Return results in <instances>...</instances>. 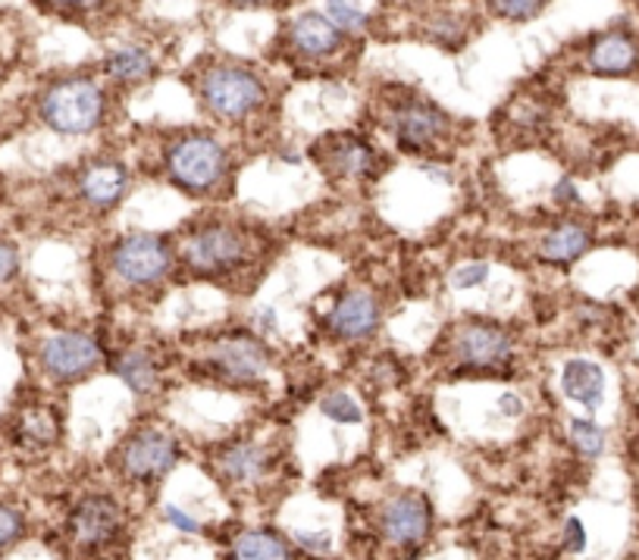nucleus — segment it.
Returning <instances> with one entry per match:
<instances>
[{
	"label": "nucleus",
	"mask_w": 639,
	"mask_h": 560,
	"mask_svg": "<svg viewBox=\"0 0 639 560\" xmlns=\"http://www.w3.org/2000/svg\"><path fill=\"white\" fill-rule=\"evenodd\" d=\"M167 173L172 186L207 198L220 191L229 176V154L214 135H182L167 151Z\"/></svg>",
	"instance_id": "1"
},
{
	"label": "nucleus",
	"mask_w": 639,
	"mask_h": 560,
	"mask_svg": "<svg viewBox=\"0 0 639 560\" xmlns=\"http://www.w3.org/2000/svg\"><path fill=\"white\" fill-rule=\"evenodd\" d=\"M107 98L91 79L56 81L41 98V119L60 135L94 132L104 119Z\"/></svg>",
	"instance_id": "2"
},
{
	"label": "nucleus",
	"mask_w": 639,
	"mask_h": 560,
	"mask_svg": "<svg viewBox=\"0 0 639 560\" xmlns=\"http://www.w3.org/2000/svg\"><path fill=\"white\" fill-rule=\"evenodd\" d=\"M201 101L214 116L239 123L267 101V85L248 66H214L201 79Z\"/></svg>",
	"instance_id": "3"
},
{
	"label": "nucleus",
	"mask_w": 639,
	"mask_h": 560,
	"mask_svg": "<svg viewBox=\"0 0 639 560\" xmlns=\"http://www.w3.org/2000/svg\"><path fill=\"white\" fill-rule=\"evenodd\" d=\"M111 269L119 282H126L132 289H151L169 276L172 247L161 236H144V232L126 236L113 244Z\"/></svg>",
	"instance_id": "4"
},
{
	"label": "nucleus",
	"mask_w": 639,
	"mask_h": 560,
	"mask_svg": "<svg viewBox=\"0 0 639 560\" xmlns=\"http://www.w3.org/2000/svg\"><path fill=\"white\" fill-rule=\"evenodd\" d=\"M182 254L192 272L222 276V272H235L245 267L248 239L235 226L210 222V226H201L195 236H189V241L182 244Z\"/></svg>",
	"instance_id": "5"
},
{
	"label": "nucleus",
	"mask_w": 639,
	"mask_h": 560,
	"mask_svg": "<svg viewBox=\"0 0 639 560\" xmlns=\"http://www.w3.org/2000/svg\"><path fill=\"white\" fill-rule=\"evenodd\" d=\"M455 357L464 370L473 373H496L511 367L514 360V339L499 322L473 320L458 329L455 339Z\"/></svg>",
	"instance_id": "6"
},
{
	"label": "nucleus",
	"mask_w": 639,
	"mask_h": 560,
	"mask_svg": "<svg viewBox=\"0 0 639 560\" xmlns=\"http://www.w3.org/2000/svg\"><path fill=\"white\" fill-rule=\"evenodd\" d=\"M179 463V442L164 429H141L119 454V467L129 480L157 482Z\"/></svg>",
	"instance_id": "7"
},
{
	"label": "nucleus",
	"mask_w": 639,
	"mask_h": 560,
	"mask_svg": "<svg viewBox=\"0 0 639 560\" xmlns=\"http://www.w3.org/2000/svg\"><path fill=\"white\" fill-rule=\"evenodd\" d=\"M101 360H104V347L85 332H56L41 345V367L60 382L82 379L91 370H98Z\"/></svg>",
	"instance_id": "8"
},
{
	"label": "nucleus",
	"mask_w": 639,
	"mask_h": 560,
	"mask_svg": "<svg viewBox=\"0 0 639 560\" xmlns=\"http://www.w3.org/2000/svg\"><path fill=\"white\" fill-rule=\"evenodd\" d=\"M451 119L430 101H405L392 113V132L401 151H430L448 135Z\"/></svg>",
	"instance_id": "9"
},
{
	"label": "nucleus",
	"mask_w": 639,
	"mask_h": 560,
	"mask_svg": "<svg viewBox=\"0 0 639 560\" xmlns=\"http://www.w3.org/2000/svg\"><path fill=\"white\" fill-rule=\"evenodd\" d=\"M380 530L386 535V542L398 548H418L433 530V507L418 492H405L386 501L380 513Z\"/></svg>",
	"instance_id": "10"
},
{
	"label": "nucleus",
	"mask_w": 639,
	"mask_h": 560,
	"mask_svg": "<svg viewBox=\"0 0 639 560\" xmlns=\"http://www.w3.org/2000/svg\"><path fill=\"white\" fill-rule=\"evenodd\" d=\"M123 530V507L111 495H88L69 513V535L85 548L111 545Z\"/></svg>",
	"instance_id": "11"
},
{
	"label": "nucleus",
	"mask_w": 639,
	"mask_h": 560,
	"mask_svg": "<svg viewBox=\"0 0 639 560\" xmlns=\"http://www.w3.org/2000/svg\"><path fill=\"white\" fill-rule=\"evenodd\" d=\"M210 367L226 379L254 382L270 370V354L257 339L232 335V339H222L220 345L210 351Z\"/></svg>",
	"instance_id": "12"
},
{
	"label": "nucleus",
	"mask_w": 639,
	"mask_h": 560,
	"mask_svg": "<svg viewBox=\"0 0 639 560\" xmlns=\"http://www.w3.org/2000/svg\"><path fill=\"white\" fill-rule=\"evenodd\" d=\"M380 320H383L380 301L370 292H348L345 297H338L333 314L327 317L335 339H345V342L370 339L380 329Z\"/></svg>",
	"instance_id": "13"
},
{
	"label": "nucleus",
	"mask_w": 639,
	"mask_h": 560,
	"mask_svg": "<svg viewBox=\"0 0 639 560\" xmlns=\"http://www.w3.org/2000/svg\"><path fill=\"white\" fill-rule=\"evenodd\" d=\"M289 41H292V48L302 56L327 60V56L342 51L345 31L335 26L330 16H323V13H305V16H298L292 23V28H289Z\"/></svg>",
	"instance_id": "14"
},
{
	"label": "nucleus",
	"mask_w": 639,
	"mask_h": 560,
	"mask_svg": "<svg viewBox=\"0 0 639 560\" xmlns=\"http://www.w3.org/2000/svg\"><path fill=\"white\" fill-rule=\"evenodd\" d=\"M586 63L596 76H630L639 63L637 41L627 31H605L589 44Z\"/></svg>",
	"instance_id": "15"
},
{
	"label": "nucleus",
	"mask_w": 639,
	"mask_h": 560,
	"mask_svg": "<svg viewBox=\"0 0 639 560\" xmlns=\"http://www.w3.org/2000/svg\"><path fill=\"white\" fill-rule=\"evenodd\" d=\"M320 157V154H317ZM323 166H330L335 176L342 179H361V176H370L373 166H376V151L363 141V138H355V135H338V138H330L323 144Z\"/></svg>",
	"instance_id": "16"
},
{
	"label": "nucleus",
	"mask_w": 639,
	"mask_h": 560,
	"mask_svg": "<svg viewBox=\"0 0 639 560\" xmlns=\"http://www.w3.org/2000/svg\"><path fill=\"white\" fill-rule=\"evenodd\" d=\"M129 188V169L116 161L91 163L79 179V194L91 207H113Z\"/></svg>",
	"instance_id": "17"
},
{
	"label": "nucleus",
	"mask_w": 639,
	"mask_h": 560,
	"mask_svg": "<svg viewBox=\"0 0 639 560\" xmlns=\"http://www.w3.org/2000/svg\"><path fill=\"white\" fill-rule=\"evenodd\" d=\"M561 392L567 400H577L584 404L586 410H599L602 400H605V373L599 364L592 360H567L564 370H561Z\"/></svg>",
	"instance_id": "18"
},
{
	"label": "nucleus",
	"mask_w": 639,
	"mask_h": 560,
	"mask_svg": "<svg viewBox=\"0 0 639 560\" xmlns=\"http://www.w3.org/2000/svg\"><path fill=\"white\" fill-rule=\"evenodd\" d=\"M592 247V236L580 222H558L539 241V257L552 267H571Z\"/></svg>",
	"instance_id": "19"
},
{
	"label": "nucleus",
	"mask_w": 639,
	"mask_h": 560,
	"mask_svg": "<svg viewBox=\"0 0 639 560\" xmlns=\"http://www.w3.org/2000/svg\"><path fill=\"white\" fill-rule=\"evenodd\" d=\"M217 467L226 480L239 482V485H251V482L264 480L270 470V454L264 451L254 442H235L217 457Z\"/></svg>",
	"instance_id": "20"
},
{
	"label": "nucleus",
	"mask_w": 639,
	"mask_h": 560,
	"mask_svg": "<svg viewBox=\"0 0 639 560\" xmlns=\"http://www.w3.org/2000/svg\"><path fill=\"white\" fill-rule=\"evenodd\" d=\"M113 373L119 376L136 395H148V392H154V385H157V364L151 360L148 351H126V354L116 360Z\"/></svg>",
	"instance_id": "21"
},
{
	"label": "nucleus",
	"mask_w": 639,
	"mask_h": 560,
	"mask_svg": "<svg viewBox=\"0 0 639 560\" xmlns=\"http://www.w3.org/2000/svg\"><path fill=\"white\" fill-rule=\"evenodd\" d=\"M232 555L251 560H277L289 558L292 548H289V542L282 535L270 533V530H251V533H242L232 542Z\"/></svg>",
	"instance_id": "22"
},
{
	"label": "nucleus",
	"mask_w": 639,
	"mask_h": 560,
	"mask_svg": "<svg viewBox=\"0 0 639 560\" xmlns=\"http://www.w3.org/2000/svg\"><path fill=\"white\" fill-rule=\"evenodd\" d=\"M104 69H107V76L116 81H141L154 73V60H151V54H148L144 48L129 44V48H116V51L107 56Z\"/></svg>",
	"instance_id": "23"
},
{
	"label": "nucleus",
	"mask_w": 639,
	"mask_h": 560,
	"mask_svg": "<svg viewBox=\"0 0 639 560\" xmlns=\"http://www.w3.org/2000/svg\"><path fill=\"white\" fill-rule=\"evenodd\" d=\"M549 0H486L489 13L504 23H529L546 10Z\"/></svg>",
	"instance_id": "24"
},
{
	"label": "nucleus",
	"mask_w": 639,
	"mask_h": 560,
	"mask_svg": "<svg viewBox=\"0 0 639 560\" xmlns=\"http://www.w3.org/2000/svg\"><path fill=\"white\" fill-rule=\"evenodd\" d=\"M320 413L327 417V420H333V423H348V427H355V423H361L363 420V410L358 400L352 398L348 392H333V395H327V398L320 400Z\"/></svg>",
	"instance_id": "25"
},
{
	"label": "nucleus",
	"mask_w": 639,
	"mask_h": 560,
	"mask_svg": "<svg viewBox=\"0 0 639 560\" xmlns=\"http://www.w3.org/2000/svg\"><path fill=\"white\" fill-rule=\"evenodd\" d=\"M327 16L333 20L335 26L348 31H361L367 26V13H363V0H323Z\"/></svg>",
	"instance_id": "26"
},
{
	"label": "nucleus",
	"mask_w": 639,
	"mask_h": 560,
	"mask_svg": "<svg viewBox=\"0 0 639 560\" xmlns=\"http://www.w3.org/2000/svg\"><path fill=\"white\" fill-rule=\"evenodd\" d=\"M567 432H571V442L577 445V451L586 454V457H599L602 448H605V432H602V427H596L586 417H574Z\"/></svg>",
	"instance_id": "27"
},
{
	"label": "nucleus",
	"mask_w": 639,
	"mask_h": 560,
	"mask_svg": "<svg viewBox=\"0 0 639 560\" xmlns=\"http://www.w3.org/2000/svg\"><path fill=\"white\" fill-rule=\"evenodd\" d=\"M26 533V520L16 507L0 505V551L10 548L13 542H20Z\"/></svg>",
	"instance_id": "28"
},
{
	"label": "nucleus",
	"mask_w": 639,
	"mask_h": 560,
	"mask_svg": "<svg viewBox=\"0 0 639 560\" xmlns=\"http://www.w3.org/2000/svg\"><path fill=\"white\" fill-rule=\"evenodd\" d=\"M489 279V264L483 260H471V264H461L458 269H451V285L468 292V289H476Z\"/></svg>",
	"instance_id": "29"
},
{
	"label": "nucleus",
	"mask_w": 639,
	"mask_h": 560,
	"mask_svg": "<svg viewBox=\"0 0 639 560\" xmlns=\"http://www.w3.org/2000/svg\"><path fill=\"white\" fill-rule=\"evenodd\" d=\"M433 41L436 44H448V48H461V41H464V28L458 26L451 16H445V23H439L436 26V31H433Z\"/></svg>",
	"instance_id": "30"
},
{
	"label": "nucleus",
	"mask_w": 639,
	"mask_h": 560,
	"mask_svg": "<svg viewBox=\"0 0 639 560\" xmlns=\"http://www.w3.org/2000/svg\"><path fill=\"white\" fill-rule=\"evenodd\" d=\"M26 429L28 435L35 438V442H51L54 438V420L48 417V413H31V417H26Z\"/></svg>",
	"instance_id": "31"
},
{
	"label": "nucleus",
	"mask_w": 639,
	"mask_h": 560,
	"mask_svg": "<svg viewBox=\"0 0 639 560\" xmlns=\"http://www.w3.org/2000/svg\"><path fill=\"white\" fill-rule=\"evenodd\" d=\"M20 269V251L7 241H0V285L10 282Z\"/></svg>",
	"instance_id": "32"
},
{
	"label": "nucleus",
	"mask_w": 639,
	"mask_h": 560,
	"mask_svg": "<svg viewBox=\"0 0 639 560\" xmlns=\"http://www.w3.org/2000/svg\"><path fill=\"white\" fill-rule=\"evenodd\" d=\"M564 548H567V551H584L586 548V530L577 517H571V520L564 523Z\"/></svg>",
	"instance_id": "33"
},
{
	"label": "nucleus",
	"mask_w": 639,
	"mask_h": 560,
	"mask_svg": "<svg viewBox=\"0 0 639 560\" xmlns=\"http://www.w3.org/2000/svg\"><path fill=\"white\" fill-rule=\"evenodd\" d=\"M164 513H167V520L172 523V526H176V530H182V533H201V523H197L195 517H189L182 507L169 505Z\"/></svg>",
	"instance_id": "34"
},
{
	"label": "nucleus",
	"mask_w": 639,
	"mask_h": 560,
	"mask_svg": "<svg viewBox=\"0 0 639 560\" xmlns=\"http://www.w3.org/2000/svg\"><path fill=\"white\" fill-rule=\"evenodd\" d=\"M295 545H302L310 555H327L330 551V538L327 535H310V533H295Z\"/></svg>",
	"instance_id": "35"
},
{
	"label": "nucleus",
	"mask_w": 639,
	"mask_h": 560,
	"mask_svg": "<svg viewBox=\"0 0 639 560\" xmlns=\"http://www.w3.org/2000/svg\"><path fill=\"white\" fill-rule=\"evenodd\" d=\"M499 410L504 413V417H521L524 413V400H521V395H501L499 398Z\"/></svg>",
	"instance_id": "36"
},
{
	"label": "nucleus",
	"mask_w": 639,
	"mask_h": 560,
	"mask_svg": "<svg viewBox=\"0 0 639 560\" xmlns=\"http://www.w3.org/2000/svg\"><path fill=\"white\" fill-rule=\"evenodd\" d=\"M555 198L561 204H580V194H577V186L571 179H561L555 188Z\"/></svg>",
	"instance_id": "37"
},
{
	"label": "nucleus",
	"mask_w": 639,
	"mask_h": 560,
	"mask_svg": "<svg viewBox=\"0 0 639 560\" xmlns=\"http://www.w3.org/2000/svg\"><path fill=\"white\" fill-rule=\"evenodd\" d=\"M51 3L63 7V10H73V13H88V10L101 7V0H51Z\"/></svg>",
	"instance_id": "38"
},
{
	"label": "nucleus",
	"mask_w": 639,
	"mask_h": 560,
	"mask_svg": "<svg viewBox=\"0 0 639 560\" xmlns=\"http://www.w3.org/2000/svg\"><path fill=\"white\" fill-rule=\"evenodd\" d=\"M423 173H426V176H433L436 182H451V176L443 173V166H430V163H426V166H423Z\"/></svg>",
	"instance_id": "39"
},
{
	"label": "nucleus",
	"mask_w": 639,
	"mask_h": 560,
	"mask_svg": "<svg viewBox=\"0 0 639 560\" xmlns=\"http://www.w3.org/2000/svg\"><path fill=\"white\" fill-rule=\"evenodd\" d=\"M235 7H264V3H270V0H232Z\"/></svg>",
	"instance_id": "40"
}]
</instances>
